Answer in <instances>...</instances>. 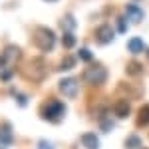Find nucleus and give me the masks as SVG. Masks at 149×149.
I'll use <instances>...</instances> for the list:
<instances>
[{
	"mask_svg": "<svg viewBox=\"0 0 149 149\" xmlns=\"http://www.w3.org/2000/svg\"><path fill=\"white\" fill-rule=\"evenodd\" d=\"M64 115H66V105L62 102L50 100V102L42 107V117H44L46 121H50V123H58Z\"/></svg>",
	"mask_w": 149,
	"mask_h": 149,
	"instance_id": "obj_1",
	"label": "nucleus"
},
{
	"mask_svg": "<svg viewBox=\"0 0 149 149\" xmlns=\"http://www.w3.org/2000/svg\"><path fill=\"white\" fill-rule=\"evenodd\" d=\"M137 123L139 125H147L149 123V105H143L137 113Z\"/></svg>",
	"mask_w": 149,
	"mask_h": 149,
	"instance_id": "obj_9",
	"label": "nucleus"
},
{
	"mask_svg": "<svg viewBox=\"0 0 149 149\" xmlns=\"http://www.w3.org/2000/svg\"><path fill=\"white\" fill-rule=\"evenodd\" d=\"M74 44H76V38H74V34L66 32V34H64V46H66V48H72Z\"/></svg>",
	"mask_w": 149,
	"mask_h": 149,
	"instance_id": "obj_14",
	"label": "nucleus"
},
{
	"mask_svg": "<svg viewBox=\"0 0 149 149\" xmlns=\"http://www.w3.org/2000/svg\"><path fill=\"white\" fill-rule=\"evenodd\" d=\"M111 127H113V123H111V119H109V117L102 119V129H103V131H109Z\"/></svg>",
	"mask_w": 149,
	"mask_h": 149,
	"instance_id": "obj_17",
	"label": "nucleus"
},
{
	"mask_svg": "<svg viewBox=\"0 0 149 149\" xmlns=\"http://www.w3.org/2000/svg\"><path fill=\"white\" fill-rule=\"evenodd\" d=\"M141 147V139L137 137V135H131V137L125 141V149H137Z\"/></svg>",
	"mask_w": 149,
	"mask_h": 149,
	"instance_id": "obj_12",
	"label": "nucleus"
},
{
	"mask_svg": "<svg viewBox=\"0 0 149 149\" xmlns=\"http://www.w3.org/2000/svg\"><path fill=\"white\" fill-rule=\"evenodd\" d=\"M81 143L86 149H100V139L95 137V133H86L81 137Z\"/></svg>",
	"mask_w": 149,
	"mask_h": 149,
	"instance_id": "obj_7",
	"label": "nucleus"
},
{
	"mask_svg": "<svg viewBox=\"0 0 149 149\" xmlns=\"http://www.w3.org/2000/svg\"><path fill=\"white\" fill-rule=\"evenodd\" d=\"M127 18H123V16H119V18H117V30H119V34H123V32H125L127 30Z\"/></svg>",
	"mask_w": 149,
	"mask_h": 149,
	"instance_id": "obj_15",
	"label": "nucleus"
},
{
	"mask_svg": "<svg viewBox=\"0 0 149 149\" xmlns=\"http://www.w3.org/2000/svg\"><path fill=\"white\" fill-rule=\"evenodd\" d=\"M4 147H6V143H4V139L0 137V149H4Z\"/></svg>",
	"mask_w": 149,
	"mask_h": 149,
	"instance_id": "obj_21",
	"label": "nucleus"
},
{
	"mask_svg": "<svg viewBox=\"0 0 149 149\" xmlns=\"http://www.w3.org/2000/svg\"><path fill=\"white\" fill-rule=\"evenodd\" d=\"M95 38L100 40V44H109L113 40V30L109 26H100L97 32H95Z\"/></svg>",
	"mask_w": 149,
	"mask_h": 149,
	"instance_id": "obj_6",
	"label": "nucleus"
},
{
	"mask_svg": "<svg viewBox=\"0 0 149 149\" xmlns=\"http://www.w3.org/2000/svg\"><path fill=\"white\" fill-rule=\"evenodd\" d=\"M105 68L103 66H100V64H93V66H90V68L84 72V78H86V81L88 84H93V86H100V84H103L105 81Z\"/></svg>",
	"mask_w": 149,
	"mask_h": 149,
	"instance_id": "obj_2",
	"label": "nucleus"
},
{
	"mask_svg": "<svg viewBox=\"0 0 149 149\" xmlns=\"http://www.w3.org/2000/svg\"><path fill=\"white\" fill-rule=\"evenodd\" d=\"M127 50H129L131 54H139V52L143 50V40H141V38H131L129 44H127Z\"/></svg>",
	"mask_w": 149,
	"mask_h": 149,
	"instance_id": "obj_8",
	"label": "nucleus"
},
{
	"mask_svg": "<svg viewBox=\"0 0 149 149\" xmlns=\"http://www.w3.org/2000/svg\"><path fill=\"white\" fill-rule=\"evenodd\" d=\"M60 92L64 93L66 97H76L78 95V81L74 78H64L60 81Z\"/></svg>",
	"mask_w": 149,
	"mask_h": 149,
	"instance_id": "obj_4",
	"label": "nucleus"
},
{
	"mask_svg": "<svg viewBox=\"0 0 149 149\" xmlns=\"http://www.w3.org/2000/svg\"><path fill=\"white\" fill-rule=\"evenodd\" d=\"M125 18L129 20V22L139 24L141 20H143V10H141L139 6H135V4H127L125 6Z\"/></svg>",
	"mask_w": 149,
	"mask_h": 149,
	"instance_id": "obj_5",
	"label": "nucleus"
},
{
	"mask_svg": "<svg viewBox=\"0 0 149 149\" xmlns=\"http://www.w3.org/2000/svg\"><path fill=\"white\" fill-rule=\"evenodd\" d=\"M62 26H64V30H66V32L72 34V30L76 28V20L72 18V14H68V16H64V18H62Z\"/></svg>",
	"mask_w": 149,
	"mask_h": 149,
	"instance_id": "obj_10",
	"label": "nucleus"
},
{
	"mask_svg": "<svg viewBox=\"0 0 149 149\" xmlns=\"http://www.w3.org/2000/svg\"><path fill=\"white\" fill-rule=\"evenodd\" d=\"M115 115H119V117H127L129 115V105L125 102H119L115 105Z\"/></svg>",
	"mask_w": 149,
	"mask_h": 149,
	"instance_id": "obj_11",
	"label": "nucleus"
},
{
	"mask_svg": "<svg viewBox=\"0 0 149 149\" xmlns=\"http://www.w3.org/2000/svg\"><path fill=\"white\" fill-rule=\"evenodd\" d=\"M0 137L4 139V143H10V141H12V131H10V127H8V125L0 127Z\"/></svg>",
	"mask_w": 149,
	"mask_h": 149,
	"instance_id": "obj_13",
	"label": "nucleus"
},
{
	"mask_svg": "<svg viewBox=\"0 0 149 149\" xmlns=\"http://www.w3.org/2000/svg\"><path fill=\"white\" fill-rule=\"evenodd\" d=\"M36 44L42 48V50L50 52L54 48V44H56V34L52 30H48V28H40L36 32Z\"/></svg>",
	"mask_w": 149,
	"mask_h": 149,
	"instance_id": "obj_3",
	"label": "nucleus"
},
{
	"mask_svg": "<svg viewBox=\"0 0 149 149\" xmlns=\"http://www.w3.org/2000/svg\"><path fill=\"white\" fill-rule=\"evenodd\" d=\"M129 72H141V68L137 64H129Z\"/></svg>",
	"mask_w": 149,
	"mask_h": 149,
	"instance_id": "obj_20",
	"label": "nucleus"
},
{
	"mask_svg": "<svg viewBox=\"0 0 149 149\" xmlns=\"http://www.w3.org/2000/svg\"><path fill=\"white\" fill-rule=\"evenodd\" d=\"M74 66H76V60H74V58H68V60H66V62H64V64H62V70L74 68Z\"/></svg>",
	"mask_w": 149,
	"mask_h": 149,
	"instance_id": "obj_18",
	"label": "nucleus"
},
{
	"mask_svg": "<svg viewBox=\"0 0 149 149\" xmlns=\"http://www.w3.org/2000/svg\"><path fill=\"white\" fill-rule=\"evenodd\" d=\"M92 50H88V48H81L80 50V58L81 60H86V62H92Z\"/></svg>",
	"mask_w": 149,
	"mask_h": 149,
	"instance_id": "obj_16",
	"label": "nucleus"
},
{
	"mask_svg": "<svg viewBox=\"0 0 149 149\" xmlns=\"http://www.w3.org/2000/svg\"><path fill=\"white\" fill-rule=\"evenodd\" d=\"M38 149H54V145H52L50 141H44V139H42V141L38 143Z\"/></svg>",
	"mask_w": 149,
	"mask_h": 149,
	"instance_id": "obj_19",
	"label": "nucleus"
}]
</instances>
